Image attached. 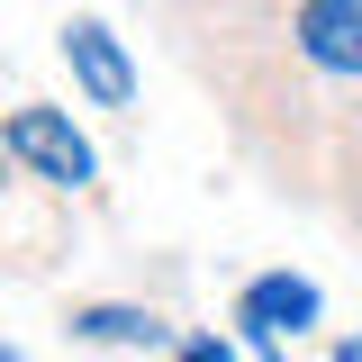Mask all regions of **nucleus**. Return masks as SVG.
I'll list each match as a JSON object with an SVG mask.
<instances>
[{"label": "nucleus", "instance_id": "nucleus-1", "mask_svg": "<svg viewBox=\"0 0 362 362\" xmlns=\"http://www.w3.org/2000/svg\"><path fill=\"white\" fill-rule=\"evenodd\" d=\"M0 145H9V154H18L28 173L64 181V190H82V181H90V145L73 136V118H64V109H9Z\"/></svg>", "mask_w": 362, "mask_h": 362}, {"label": "nucleus", "instance_id": "nucleus-2", "mask_svg": "<svg viewBox=\"0 0 362 362\" xmlns=\"http://www.w3.org/2000/svg\"><path fill=\"white\" fill-rule=\"evenodd\" d=\"M235 326H245L254 344H281V326H290V335L317 326V281H299V272H263V281L235 299Z\"/></svg>", "mask_w": 362, "mask_h": 362}, {"label": "nucleus", "instance_id": "nucleus-3", "mask_svg": "<svg viewBox=\"0 0 362 362\" xmlns=\"http://www.w3.org/2000/svg\"><path fill=\"white\" fill-rule=\"evenodd\" d=\"M64 64H73V82H82L100 109H127L136 100V73H127V54H118V37H109L100 18H73V28H64Z\"/></svg>", "mask_w": 362, "mask_h": 362}, {"label": "nucleus", "instance_id": "nucleus-4", "mask_svg": "<svg viewBox=\"0 0 362 362\" xmlns=\"http://www.w3.org/2000/svg\"><path fill=\"white\" fill-rule=\"evenodd\" d=\"M299 54L317 73H362V0H299Z\"/></svg>", "mask_w": 362, "mask_h": 362}, {"label": "nucleus", "instance_id": "nucleus-5", "mask_svg": "<svg viewBox=\"0 0 362 362\" xmlns=\"http://www.w3.org/2000/svg\"><path fill=\"white\" fill-rule=\"evenodd\" d=\"M82 344H163V317L154 308H73Z\"/></svg>", "mask_w": 362, "mask_h": 362}, {"label": "nucleus", "instance_id": "nucleus-6", "mask_svg": "<svg viewBox=\"0 0 362 362\" xmlns=\"http://www.w3.org/2000/svg\"><path fill=\"white\" fill-rule=\"evenodd\" d=\"M173 362H226V344H218V335H199V344H181Z\"/></svg>", "mask_w": 362, "mask_h": 362}, {"label": "nucleus", "instance_id": "nucleus-7", "mask_svg": "<svg viewBox=\"0 0 362 362\" xmlns=\"http://www.w3.org/2000/svg\"><path fill=\"white\" fill-rule=\"evenodd\" d=\"M0 362H18V354H9V344H0Z\"/></svg>", "mask_w": 362, "mask_h": 362}, {"label": "nucleus", "instance_id": "nucleus-8", "mask_svg": "<svg viewBox=\"0 0 362 362\" xmlns=\"http://www.w3.org/2000/svg\"><path fill=\"white\" fill-rule=\"evenodd\" d=\"M0 154H9V145H0Z\"/></svg>", "mask_w": 362, "mask_h": 362}]
</instances>
